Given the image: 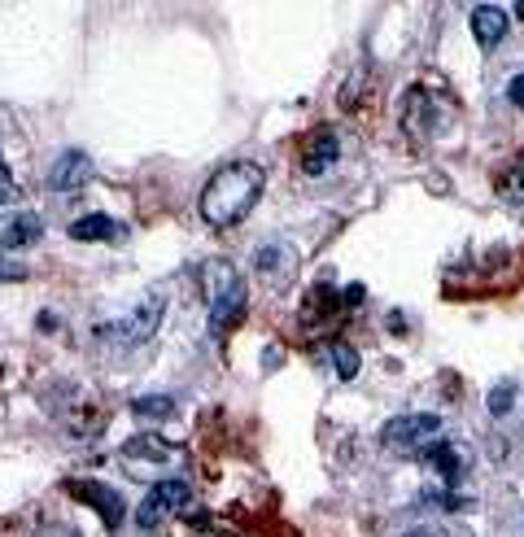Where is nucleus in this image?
<instances>
[{"instance_id":"nucleus-24","label":"nucleus","mask_w":524,"mask_h":537,"mask_svg":"<svg viewBox=\"0 0 524 537\" xmlns=\"http://www.w3.org/2000/svg\"><path fill=\"white\" fill-rule=\"evenodd\" d=\"M402 537H446V533H437V529H411V533H402Z\"/></svg>"},{"instance_id":"nucleus-15","label":"nucleus","mask_w":524,"mask_h":537,"mask_svg":"<svg viewBox=\"0 0 524 537\" xmlns=\"http://www.w3.org/2000/svg\"><path fill=\"white\" fill-rule=\"evenodd\" d=\"M341 306H345V297H337V289H328V284H319V289H311V297H306V319L337 315Z\"/></svg>"},{"instance_id":"nucleus-10","label":"nucleus","mask_w":524,"mask_h":537,"mask_svg":"<svg viewBox=\"0 0 524 537\" xmlns=\"http://www.w3.org/2000/svg\"><path fill=\"white\" fill-rule=\"evenodd\" d=\"M254 267L262 271V280H267L271 289H276V284H289V280H293L297 254H293L289 245H267V249H262V254H258Z\"/></svg>"},{"instance_id":"nucleus-7","label":"nucleus","mask_w":524,"mask_h":537,"mask_svg":"<svg viewBox=\"0 0 524 537\" xmlns=\"http://www.w3.org/2000/svg\"><path fill=\"white\" fill-rule=\"evenodd\" d=\"M158 319H162V297L153 293V297H145V302L131 310L123 324H114V328H105V332L118 337V341H149L153 328H158Z\"/></svg>"},{"instance_id":"nucleus-3","label":"nucleus","mask_w":524,"mask_h":537,"mask_svg":"<svg viewBox=\"0 0 524 537\" xmlns=\"http://www.w3.org/2000/svg\"><path fill=\"white\" fill-rule=\"evenodd\" d=\"M188 503H193V489H188V481H180V476H166V481H153V489L145 494V503H140V533H158L166 516H175V511H184Z\"/></svg>"},{"instance_id":"nucleus-9","label":"nucleus","mask_w":524,"mask_h":537,"mask_svg":"<svg viewBox=\"0 0 524 537\" xmlns=\"http://www.w3.org/2000/svg\"><path fill=\"white\" fill-rule=\"evenodd\" d=\"M472 35L481 49H494L507 35V9L503 5H476L472 9Z\"/></svg>"},{"instance_id":"nucleus-25","label":"nucleus","mask_w":524,"mask_h":537,"mask_svg":"<svg viewBox=\"0 0 524 537\" xmlns=\"http://www.w3.org/2000/svg\"><path fill=\"white\" fill-rule=\"evenodd\" d=\"M516 14H520V18H524V0H520V5H516Z\"/></svg>"},{"instance_id":"nucleus-20","label":"nucleus","mask_w":524,"mask_h":537,"mask_svg":"<svg viewBox=\"0 0 524 537\" xmlns=\"http://www.w3.org/2000/svg\"><path fill=\"white\" fill-rule=\"evenodd\" d=\"M0 201H5V206H9V201H18V188H14V175H9V171H5V166H0Z\"/></svg>"},{"instance_id":"nucleus-6","label":"nucleus","mask_w":524,"mask_h":537,"mask_svg":"<svg viewBox=\"0 0 524 537\" xmlns=\"http://www.w3.org/2000/svg\"><path fill=\"white\" fill-rule=\"evenodd\" d=\"M341 158V140H337V131H328V127H319L306 136V145H302V171L306 175H324L332 171Z\"/></svg>"},{"instance_id":"nucleus-12","label":"nucleus","mask_w":524,"mask_h":537,"mask_svg":"<svg viewBox=\"0 0 524 537\" xmlns=\"http://www.w3.org/2000/svg\"><path fill=\"white\" fill-rule=\"evenodd\" d=\"M70 236L75 241H123V223H114L110 214H83L70 223Z\"/></svg>"},{"instance_id":"nucleus-23","label":"nucleus","mask_w":524,"mask_h":537,"mask_svg":"<svg viewBox=\"0 0 524 537\" xmlns=\"http://www.w3.org/2000/svg\"><path fill=\"white\" fill-rule=\"evenodd\" d=\"M0 280H27V267L22 262H0Z\"/></svg>"},{"instance_id":"nucleus-2","label":"nucleus","mask_w":524,"mask_h":537,"mask_svg":"<svg viewBox=\"0 0 524 537\" xmlns=\"http://www.w3.org/2000/svg\"><path fill=\"white\" fill-rule=\"evenodd\" d=\"M245 280L236 276L228 262H214L210 267V332H232L245 319Z\"/></svg>"},{"instance_id":"nucleus-17","label":"nucleus","mask_w":524,"mask_h":537,"mask_svg":"<svg viewBox=\"0 0 524 537\" xmlns=\"http://www.w3.org/2000/svg\"><path fill=\"white\" fill-rule=\"evenodd\" d=\"M131 411H136L140 420H166V415H175V402L171 398H136Z\"/></svg>"},{"instance_id":"nucleus-22","label":"nucleus","mask_w":524,"mask_h":537,"mask_svg":"<svg viewBox=\"0 0 524 537\" xmlns=\"http://www.w3.org/2000/svg\"><path fill=\"white\" fill-rule=\"evenodd\" d=\"M35 537H79V529H70V524H44Z\"/></svg>"},{"instance_id":"nucleus-8","label":"nucleus","mask_w":524,"mask_h":537,"mask_svg":"<svg viewBox=\"0 0 524 537\" xmlns=\"http://www.w3.org/2000/svg\"><path fill=\"white\" fill-rule=\"evenodd\" d=\"M88 179H92V158L88 153H79V149L62 153V158L53 162V171H49V184L57 188V193H75V188H83Z\"/></svg>"},{"instance_id":"nucleus-14","label":"nucleus","mask_w":524,"mask_h":537,"mask_svg":"<svg viewBox=\"0 0 524 537\" xmlns=\"http://www.w3.org/2000/svg\"><path fill=\"white\" fill-rule=\"evenodd\" d=\"M123 455H127L131 463H136V459H153V463H166V459H171V446H166V441H162V437H153V433H145V437H131V441H127V450H123Z\"/></svg>"},{"instance_id":"nucleus-16","label":"nucleus","mask_w":524,"mask_h":537,"mask_svg":"<svg viewBox=\"0 0 524 537\" xmlns=\"http://www.w3.org/2000/svg\"><path fill=\"white\" fill-rule=\"evenodd\" d=\"M328 354H332V367H337V376L341 380H354L359 376V350L354 345H345V341H328Z\"/></svg>"},{"instance_id":"nucleus-19","label":"nucleus","mask_w":524,"mask_h":537,"mask_svg":"<svg viewBox=\"0 0 524 537\" xmlns=\"http://www.w3.org/2000/svg\"><path fill=\"white\" fill-rule=\"evenodd\" d=\"M511 398H516V385H511V380L494 385V389H490V415H507V411H511Z\"/></svg>"},{"instance_id":"nucleus-21","label":"nucleus","mask_w":524,"mask_h":537,"mask_svg":"<svg viewBox=\"0 0 524 537\" xmlns=\"http://www.w3.org/2000/svg\"><path fill=\"white\" fill-rule=\"evenodd\" d=\"M507 101L516 105V110H524V75H516V79L507 83Z\"/></svg>"},{"instance_id":"nucleus-13","label":"nucleus","mask_w":524,"mask_h":537,"mask_svg":"<svg viewBox=\"0 0 524 537\" xmlns=\"http://www.w3.org/2000/svg\"><path fill=\"white\" fill-rule=\"evenodd\" d=\"M424 463H433V468L442 472L450 485H455L459 476H463V468H468V459H463L459 450H455V441H437V446H428V450H424Z\"/></svg>"},{"instance_id":"nucleus-18","label":"nucleus","mask_w":524,"mask_h":537,"mask_svg":"<svg viewBox=\"0 0 524 537\" xmlns=\"http://www.w3.org/2000/svg\"><path fill=\"white\" fill-rule=\"evenodd\" d=\"M498 193H503L507 201H524V162H516L503 179H498Z\"/></svg>"},{"instance_id":"nucleus-5","label":"nucleus","mask_w":524,"mask_h":537,"mask_svg":"<svg viewBox=\"0 0 524 537\" xmlns=\"http://www.w3.org/2000/svg\"><path fill=\"white\" fill-rule=\"evenodd\" d=\"M437 428H442V420H437V415H393V420L380 428V441H385V446H420L424 437H433Z\"/></svg>"},{"instance_id":"nucleus-1","label":"nucleus","mask_w":524,"mask_h":537,"mask_svg":"<svg viewBox=\"0 0 524 537\" xmlns=\"http://www.w3.org/2000/svg\"><path fill=\"white\" fill-rule=\"evenodd\" d=\"M262 184H267V175H262L258 162L219 166V171L206 179L201 197H197L201 219H206L210 228H232V223H241L245 214L254 210V201L262 197Z\"/></svg>"},{"instance_id":"nucleus-4","label":"nucleus","mask_w":524,"mask_h":537,"mask_svg":"<svg viewBox=\"0 0 524 537\" xmlns=\"http://www.w3.org/2000/svg\"><path fill=\"white\" fill-rule=\"evenodd\" d=\"M66 494L97 511V516L105 520V529H118V524H123V516H127L123 498H118L114 489H105L101 481H66Z\"/></svg>"},{"instance_id":"nucleus-11","label":"nucleus","mask_w":524,"mask_h":537,"mask_svg":"<svg viewBox=\"0 0 524 537\" xmlns=\"http://www.w3.org/2000/svg\"><path fill=\"white\" fill-rule=\"evenodd\" d=\"M44 236V219L40 214H18V219L0 223V249H22V245H35Z\"/></svg>"}]
</instances>
